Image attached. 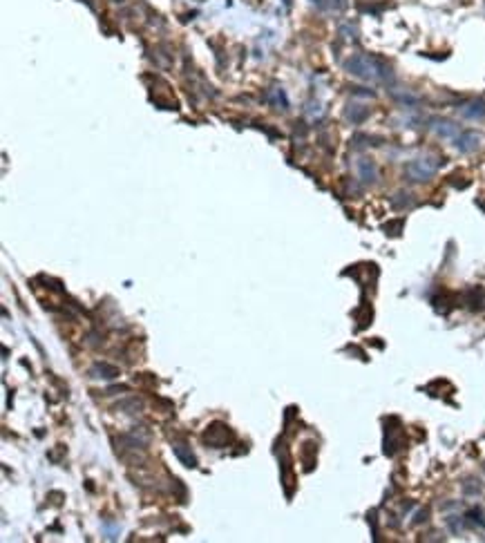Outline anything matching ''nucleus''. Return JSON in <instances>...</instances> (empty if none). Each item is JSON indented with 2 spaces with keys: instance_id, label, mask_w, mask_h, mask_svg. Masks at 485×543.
Listing matches in <instances>:
<instances>
[{
  "instance_id": "f257e3e1",
  "label": "nucleus",
  "mask_w": 485,
  "mask_h": 543,
  "mask_svg": "<svg viewBox=\"0 0 485 543\" xmlns=\"http://www.w3.org/2000/svg\"><path fill=\"white\" fill-rule=\"evenodd\" d=\"M346 67H349L351 74H355V76H360V78H374L376 76V65H374V61H369L367 56L351 58V61L346 63Z\"/></svg>"
},
{
  "instance_id": "f03ea898",
  "label": "nucleus",
  "mask_w": 485,
  "mask_h": 543,
  "mask_svg": "<svg viewBox=\"0 0 485 543\" xmlns=\"http://www.w3.org/2000/svg\"><path fill=\"white\" fill-rule=\"evenodd\" d=\"M434 172H436V164H432V161H427V159H418V161H414L412 166H407V175L412 177L414 181L429 179Z\"/></svg>"
},
{
  "instance_id": "7ed1b4c3",
  "label": "nucleus",
  "mask_w": 485,
  "mask_h": 543,
  "mask_svg": "<svg viewBox=\"0 0 485 543\" xmlns=\"http://www.w3.org/2000/svg\"><path fill=\"white\" fill-rule=\"evenodd\" d=\"M478 141H481V137L476 134V132H465V134L458 139V150H463V152H472L474 148L478 146Z\"/></svg>"
},
{
  "instance_id": "20e7f679",
  "label": "nucleus",
  "mask_w": 485,
  "mask_h": 543,
  "mask_svg": "<svg viewBox=\"0 0 485 543\" xmlns=\"http://www.w3.org/2000/svg\"><path fill=\"white\" fill-rule=\"evenodd\" d=\"M360 177H362L365 181H374L376 179V166L371 164V161L362 159L360 161Z\"/></svg>"
},
{
  "instance_id": "39448f33",
  "label": "nucleus",
  "mask_w": 485,
  "mask_h": 543,
  "mask_svg": "<svg viewBox=\"0 0 485 543\" xmlns=\"http://www.w3.org/2000/svg\"><path fill=\"white\" fill-rule=\"evenodd\" d=\"M184 447H186V445H175V454H177V456L181 458V461L186 463L188 467H195V456H192L190 452H186Z\"/></svg>"
},
{
  "instance_id": "423d86ee",
  "label": "nucleus",
  "mask_w": 485,
  "mask_h": 543,
  "mask_svg": "<svg viewBox=\"0 0 485 543\" xmlns=\"http://www.w3.org/2000/svg\"><path fill=\"white\" fill-rule=\"evenodd\" d=\"M96 371L103 373L101 378H114V376H118L116 369L114 367H107V364H96Z\"/></svg>"
}]
</instances>
